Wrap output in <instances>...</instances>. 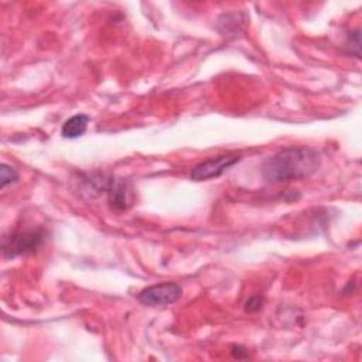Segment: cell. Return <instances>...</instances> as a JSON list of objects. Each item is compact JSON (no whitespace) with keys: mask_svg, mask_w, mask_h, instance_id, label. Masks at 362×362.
<instances>
[{"mask_svg":"<svg viewBox=\"0 0 362 362\" xmlns=\"http://www.w3.org/2000/svg\"><path fill=\"white\" fill-rule=\"evenodd\" d=\"M109 202L116 209H126L132 205V189L127 182L110 181L106 185Z\"/></svg>","mask_w":362,"mask_h":362,"instance_id":"cell-5","label":"cell"},{"mask_svg":"<svg viewBox=\"0 0 362 362\" xmlns=\"http://www.w3.org/2000/svg\"><path fill=\"white\" fill-rule=\"evenodd\" d=\"M17 180H18L17 171L8 164H1V167H0V181H1L0 185H1V188H6L8 184L16 182Z\"/></svg>","mask_w":362,"mask_h":362,"instance_id":"cell-7","label":"cell"},{"mask_svg":"<svg viewBox=\"0 0 362 362\" xmlns=\"http://www.w3.org/2000/svg\"><path fill=\"white\" fill-rule=\"evenodd\" d=\"M320 163V154L311 147H286L263 161L262 174L270 182H286L311 175Z\"/></svg>","mask_w":362,"mask_h":362,"instance_id":"cell-1","label":"cell"},{"mask_svg":"<svg viewBox=\"0 0 362 362\" xmlns=\"http://www.w3.org/2000/svg\"><path fill=\"white\" fill-rule=\"evenodd\" d=\"M42 229H31V230H17L3 238L1 249L4 257H16L18 255L34 252L44 240Z\"/></svg>","mask_w":362,"mask_h":362,"instance_id":"cell-2","label":"cell"},{"mask_svg":"<svg viewBox=\"0 0 362 362\" xmlns=\"http://www.w3.org/2000/svg\"><path fill=\"white\" fill-rule=\"evenodd\" d=\"M182 294V288L177 283L164 281L143 288L139 293V300L148 307H161L175 303Z\"/></svg>","mask_w":362,"mask_h":362,"instance_id":"cell-3","label":"cell"},{"mask_svg":"<svg viewBox=\"0 0 362 362\" xmlns=\"http://www.w3.org/2000/svg\"><path fill=\"white\" fill-rule=\"evenodd\" d=\"M88 123H89V116L83 115V113H79V115H75L72 117H69L64 124H62V129H61V133L65 139H76V137H81L86 127H88Z\"/></svg>","mask_w":362,"mask_h":362,"instance_id":"cell-6","label":"cell"},{"mask_svg":"<svg viewBox=\"0 0 362 362\" xmlns=\"http://www.w3.org/2000/svg\"><path fill=\"white\" fill-rule=\"evenodd\" d=\"M262 307V298L259 296H252L246 303H245V310L249 313H255L260 310Z\"/></svg>","mask_w":362,"mask_h":362,"instance_id":"cell-8","label":"cell"},{"mask_svg":"<svg viewBox=\"0 0 362 362\" xmlns=\"http://www.w3.org/2000/svg\"><path fill=\"white\" fill-rule=\"evenodd\" d=\"M239 161H240V157L236 154H223V156L212 157L197 164L191 170L189 177L194 181H205V180L216 178Z\"/></svg>","mask_w":362,"mask_h":362,"instance_id":"cell-4","label":"cell"}]
</instances>
